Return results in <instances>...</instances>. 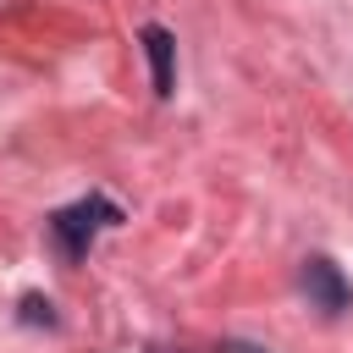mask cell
Returning a JSON list of instances; mask_svg holds the SVG:
<instances>
[{"mask_svg":"<svg viewBox=\"0 0 353 353\" xmlns=\"http://www.w3.org/2000/svg\"><path fill=\"white\" fill-rule=\"evenodd\" d=\"M99 226H121V210L110 199H77V204H66V210L50 215V237L61 243L66 259H83Z\"/></svg>","mask_w":353,"mask_h":353,"instance_id":"1","label":"cell"},{"mask_svg":"<svg viewBox=\"0 0 353 353\" xmlns=\"http://www.w3.org/2000/svg\"><path fill=\"white\" fill-rule=\"evenodd\" d=\"M138 39H143V55H149V72H154V94L171 99V88H176V39L160 22H149Z\"/></svg>","mask_w":353,"mask_h":353,"instance_id":"3","label":"cell"},{"mask_svg":"<svg viewBox=\"0 0 353 353\" xmlns=\"http://www.w3.org/2000/svg\"><path fill=\"white\" fill-rule=\"evenodd\" d=\"M22 320H28V325H55V303L39 298V292H28V298H22Z\"/></svg>","mask_w":353,"mask_h":353,"instance_id":"4","label":"cell"},{"mask_svg":"<svg viewBox=\"0 0 353 353\" xmlns=\"http://www.w3.org/2000/svg\"><path fill=\"white\" fill-rule=\"evenodd\" d=\"M221 353H259V347H237V342H226V347H221Z\"/></svg>","mask_w":353,"mask_h":353,"instance_id":"5","label":"cell"},{"mask_svg":"<svg viewBox=\"0 0 353 353\" xmlns=\"http://www.w3.org/2000/svg\"><path fill=\"white\" fill-rule=\"evenodd\" d=\"M298 281H303V292H309V303H320L325 314H342L347 303H353V287H347V276L325 259V254H309L303 259V270H298Z\"/></svg>","mask_w":353,"mask_h":353,"instance_id":"2","label":"cell"}]
</instances>
